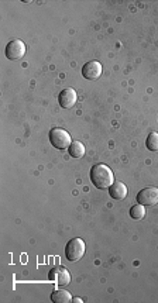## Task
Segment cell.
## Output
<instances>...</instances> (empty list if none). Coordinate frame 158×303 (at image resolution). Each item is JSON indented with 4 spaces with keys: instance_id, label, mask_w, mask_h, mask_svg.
Returning a JSON list of instances; mask_svg holds the SVG:
<instances>
[{
    "instance_id": "1",
    "label": "cell",
    "mask_w": 158,
    "mask_h": 303,
    "mask_svg": "<svg viewBox=\"0 0 158 303\" xmlns=\"http://www.w3.org/2000/svg\"><path fill=\"white\" fill-rule=\"evenodd\" d=\"M90 180L98 189H108L114 182V175L104 164H95L90 170Z\"/></svg>"
},
{
    "instance_id": "2",
    "label": "cell",
    "mask_w": 158,
    "mask_h": 303,
    "mask_svg": "<svg viewBox=\"0 0 158 303\" xmlns=\"http://www.w3.org/2000/svg\"><path fill=\"white\" fill-rule=\"evenodd\" d=\"M50 141L58 150H66L72 142L70 132H65L64 128H60V127H54L50 132Z\"/></svg>"
},
{
    "instance_id": "3",
    "label": "cell",
    "mask_w": 158,
    "mask_h": 303,
    "mask_svg": "<svg viewBox=\"0 0 158 303\" xmlns=\"http://www.w3.org/2000/svg\"><path fill=\"white\" fill-rule=\"evenodd\" d=\"M85 254V241L82 238H72L68 244H66V248H65V256L66 258L72 261V262H76L79 261Z\"/></svg>"
},
{
    "instance_id": "4",
    "label": "cell",
    "mask_w": 158,
    "mask_h": 303,
    "mask_svg": "<svg viewBox=\"0 0 158 303\" xmlns=\"http://www.w3.org/2000/svg\"><path fill=\"white\" fill-rule=\"evenodd\" d=\"M48 280L51 282H56L58 286H68L71 282V274L64 266H56L48 274Z\"/></svg>"
},
{
    "instance_id": "5",
    "label": "cell",
    "mask_w": 158,
    "mask_h": 303,
    "mask_svg": "<svg viewBox=\"0 0 158 303\" xmlns=\"http://www.w3.org/2000/svg\"><path fill=\"white\" fill-rule=\"evenodd\" d=\"M137 202L142 206H154L158 203V188L148 186L137 194Z\"/></svg>"
},
{
    "instance_id": "6",
    "label": "cell",
    "mask_w": 158,
    "mask_h": 303,
    "mask_svg": "<svg viewBox=\"0 0 158 303\" xmlns=\"http://www.w3.org/2000/svg\"><path fill=\"white\" fill-rule=\"evenodd\" d=\"M6 56L10 61H16V60H20L23 58L24 54H26V46L22 40H12L6 46Z\"/></svg>"
},
{
    "instance_id": "7",
    "label": "cell",
    "mask_w": 158,
    "mask_h": 303,
    "mask_svg": "<svg viewBox=\"0 0 158 303\" xmlns=\"http://www.w3.org/2000/svg\"><path fill=\"white\" fill-rule=\"evenodd\" d=\"M102 64L98 62V61H90V62H86L82 68V76L88 80H94V79H98L100 75H102Z\"/></svg>"
},
{
    "instance_id": "8",
    "label": "cell",
    "mask_w": 158,
    "mask_h": 303,
    "mask_svg": "<svg viewBox=\"0 0 158 303\" xmlns=\"http://www.w3.org/2000/svg\"><path fill=\"white\" fill-rule=\"evenodd\" d=\"M76 99H78L76 92H75V89H72V88L64 89L62 92L60 94V96H58L60 106H61L62 109H71V108H74L75 103H76Z\"/></svg>"
},
{
    "instance_id": "9",
    "label": "cell",
    "mask_w": 158,
    "mask_h": 303,
    "mask_svg": "<svg viewBox=\"0 0 158 303\" xmlns=\"http://www.w3.org/2000/svg\"><path fill=\"white\" fill-rule=\"evenodd\" d=\"M109 194L114 200H123L127 196V188L123 182H113V185L109 188Z\"/></svg>"
},
{
    "instance_id": "10",
    "label": "cell",
    "mask_w": 158,
    "mask_h": 303,
    "mask_svg": "<svg viewBox=\"0 0 158 303\" xmlns=\"http://www.w3.org/2000/svg\"><path fill=\"white\" fill-rule=\"evenodd\" d=\"M72 299L74 298L71 296V294L65 289H56L51 295V300L54 303H70L72 302Z\"/></svg>"
},
{
    "instance_id": "11",
    "label": "cell",
    "mask_w": 158,
    "mask_h": 303,
    "mask_svg": "<svg viewBox=\"0 0 158 303\" xmlns=\"http://www.w3.org/2000/svg\"><path fill=\"white\" fill-rule=\"evenodd\" d=\"M68 152L72 158H82L85 156V147L80 141H72L71 146L68 147Z\"/></svg>"
},
{
    "instance_id": "12",
    "label": "cell",
    "mask_w": 158,
    "mask_h": 303,
    "mask_svg": "<svg viewBox=\"0 0 158 303\" xmlns=\"http://www.w3.org/2000/svg\"><path fill=\"white\" fill-rule=\"evenodd\" d=\"M146 147L152 152H158V132H152L148 134V137L146 140Z\"/></svg>"
},
{
    "instance_id": "13",
    "label": "cell",
    "mask_w": 158,
    "mask_h": 303,
    "mask_svg": "<svg viewBox=\"0 0 158 303\" xmlns=\"http://www.w3.org/2000/svg\"><path fill=\"white\" fill-rule=\"evenodd\" d=\"M130 216L132 218H134V220H142L144 216H146V208L142 206V204H134L132 209H130Z\"/></svg>"
},
{
    "instance_id": "14",
    "label": "cell",
    "mask_w": 158,
    "mask_h": 303,
    "mask_svg": "<svg viewBox=\"0 0 158 303\" xmlns=\"http://www.w3.org/2000/svg\"><path fill=\"white\" fill-rule=\"evenodd\" d=\"M72 302H75V303H80V302H82V300H80V298H74V299H72Z\"/></svg>"
}]
</instances>
